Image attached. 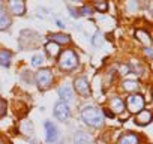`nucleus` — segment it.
I'll use <instances>...</instances> for the list:
<instances>
[{
  "label": "nucleus",
  "instance_id": "nucleus-1",
  "mask_svg": "<svg viewBox=\"0 0 153 144\" xmlns=\"http://www.w3.org/2000/svg\"><path fill=\"white\" fill-rule=\"evenodd\" d=\"M81 119L84 120V123H87L89 126H93V128H98L102 125L104 122V114L99 108L96 107H86L83 108L81 111Z\"/></svg>",
  "mask_w": 153,
  "mask_h": 144
},
{
  "label": "nucleus",
  "instance_id": "nucleus-2",
  "mask_svg": "<svg viewBox=\"0 0 153 144\" xmlns=\"http://www.w3.org/2000/svg\"><path fill=\"white\" fill-rule=\"evenodd\" d=\"M59 65L63 71H71V69L76 68V65H78V57H76V54L72 50H65L60 54Z\"/></svg>",
  "mask_w": 153,
  "mask_h": 144
},
{
  "label": "nucleus",
  "instance_id": "nucleus-3",
  "mask_svg": "<svg viewBox=\"0 0 153 144\" xmlns=\"http://www.w3.org/2000/svg\"><path fill=\"white\" fill-rule=\"evenodd\" d=\"M36 84L41 90H47L51 84H53V72L50 69H41L36 72Z\"/></svg>",
  "mask_w": 153,
  "mask_h": 144
},
{
  "label": "nucleus",
  "instance_id": "nucleus-4",
  "mask_svg": "<svg viewBox=\"0 0 153 144\" xmlns=\"http://www.w3.org/2000/svg\"><path fill=\"white\" fill-rule=\"evenodd\" d=\"M144 104H146V101H144V98L141 96V95H131L129 98H128V110H129V113H135V114H138L143 108H144Z\"/></svg>",
  "mask_w": 153,
  "mask_h": 144
},
{
  "label": "nucleus",
  "instance_id": "nucleus-5",
  "mask_svg": "<svg viewBox=\"0 0 153 144\" xmlns=\"http://www.w3.org/2000/svg\"><path fill=\"white\" fill-rule=\"evenodd\" d=\"M74 87H75L76 93H80L81 96H84V98H89V96H90V84H89L87 78H84V77L75 78Z\"/></svg>",
  "mask_w": 153,
  "mask_h": 144
},
{
  "label": "nucleus",
  "instance_id": "nucleus-6",
  "mask_svg": "<svg viewBox=\"0 0 153 144\" xmlns=\"http://www.w3.org/2000/svg\"><path fill=\"white\" fill-rule=\"evenodd\" d=\"M54 116H56L57 120L66 122L68 117H69V107H68V104L63 102V101H59V102L54 105Z\"/></svg>",
  "mask_w": 153,
  "mask_h": 144
},
{
  "label": "nucleus",
  "instance_id": "nucleus-7",
  "mask_svg": "<svg viewBox=\"0 0 153 144\" xmlns=\"http://www.w3.org/2000/svg\"><path fill=\"white\" fill-rule=\"evenodd\" d=\"M8 9L14 15H23L26 11V3L21 0H12V2H8Z\"/></svg>",
  "mask_w": 153,
  "mask_h": 144
},
{
  "label": "nucleus",
  "instance_id": "nucleus-8",
  "mask_svg": "<svg viewBox=\"0 0 153 144\" xmlns=\"http://www.w3.org/2000/svg\"><path fill=\"white\" fill-rule=\"evenodd\" d=\"M57 135H59V132H57L56 125L51 123V122H45V138H47V141L54 143L57 140Z\"/></svg>",
  "mask_w": 153,
  "mask_h": 144
},
{
  "label": "nucleus",
  "instance_id": "nucleus-9",
  "mask_svg": "<svg viewBox=\"0 0 153 144\" xmlns=\"http://www.w3.org/2000/svg\"><path fill=\"white\" fill-rule=\"evenodd\" d=\"M152 119H153V116H152V113L150 111H147V110H141L138 114H137V117H135V120H137V123L138 125H149L150 122H152Z\"/></svg>",
  "mask_w": 153,
  "mask_h": 144
},
{
  "label": "nucleus",
  "instance_id": "nucleus-10",
  "mask_svg": "<svg viewBox=\"0 0 153 144\" xmlns=\"http://www.w3.org/2000/svg\"><path fill=\"white\" fill-rule=\"evenodd\" d=\"M59 96H60V101H63V102H71L72 101V89L66 84V86H62L60 89H59Z\"/></svg>",
  "mask_w": 153,
  "mask_h": 144
},
{
  "label": "nucleus",
  "instance_id": "nucleus-11",
  "mask_svg": "<svg viewBox=\"0 0 153 144\" xmlns=\"http://www.w3.org/2000/svg\"><path fill=\"white\" fill-rule=\"evenodd\" d=\"M110 108H111V111H113L114 114H120V113H123V110H125V104H123V101H122L120 98L116 96V98L111 99Z\"/></svg>",
  "mask_w": 153,
  "mask_h": 144
},
{
  "label": "nucleus",
  "instance_id": "nucleus-12",
  "mask_svg": "<svg viewBox=\"0 0 153 144\" xmlns=\"http://www.w3.org/2000/svg\"><path fill=\"white\" fill-rule=\"evenodd\" d=\"M117 144H140V138L135 134H125L120 137Z\"/></svg>",
  "mask_w": 153,
  "mask_h": 144
},
{
  "label": "nucleus",
  "instance_id": "nucleus-13",
  "mask_svg": "<svg viewBox=\"0 0 153 144\" xmlns=\"http://www.w3.org/2000/svg\"><path fill=\"white\" fill-rule=\"evenodd\" d=\"M45 51L48 53V56L50 57H57L59 54H60V47L56 44V42H47L45 44Z\"/></svg>",
  "mask_w": 153,
  "mask_h": 144
},
{
  "label": "nucleus",
  "instance_id": "nucleus-14",
  "mask_svg": "<svg viewBox=\"0 0 153 144\" xmlns=\"http://www.w3.org/2000/svg\"><path fill=\"white\" fill-rule=\"evenodd\" d=\"M74 141H75V144H89L90 138H89V135L86 132L76 131V134L74 135Z\"/></svg>",
  "mask_w": 153,
  "mask_h": 144
},
{
  "label": "nucleus",
  "instance_id": "nucleus-15",
  "mask_svg": "<svg viewBox=\"0 0 153 144\" xmlns=\"http://www.w3.org/2000/svg\"><path fill=\"white\" fill-rule=\"evenodd\" d=\"M9 65H11V53L6 50H2L0 51V66L8 68Z\"/></svg>",
  "mask_w": 153,
  "mask_h": 144
},
{
  "label": "nucleus",
  "instance_id": "nucleus-16",
  "mask_svg": "<svg viewBox=\"0 0 153 144\" xmlns=\"http://www.w3.org/2000/svg\"><path fill=\"white\" fill-rule=\"evenodd\" d=\"M135 35H137L138 41H140L141 44H144V45H149V44L152 42V38H150V36H149V33H147V32H144V30H137V32H135Z\"/></svg>",
  "mask_w": 153,
  "mask_h": 144
},
{
  "label": "nucleus",
  "instance_id": "nucleus-17",
  "mask_svg": "<svg viewBox=\"0 0 153 144\" xmlns=\"http://www.w3.org/2000/svg\"><path fill=\"white\" fill-rule=\"evenodd\" d=\"M71 41V38L68 35H63V33H57V35H51V42H56L57 45L59 44H68Z\"/></svg>",
  "mask_w": 153,
  "mask_h": 144
},
{
  "label": "nucleus",
  "instance_id": "nucleus-18",
  "mask_svg": "<svg viewBox=\"0 0 153 144\" xmlns=\"http://www.w3.org/2000/svg\"><path fill=\"white\" fill-rule=\"evenodd\" d=\"M11 24V20L8 18V15L3 12V9H2V6H0V30H3V29H6L8 26Z\"/></svg>",
  "mask_w": 153,
  "mask_h": 144
},
{
  "label": "nucleus",
  "instance_id": "nucleus-19",
  "mask_svg": "<svg viewBox=\"0 0 153 144\" xmlns=\"http://www.w3.org/2000/svg\"><path fill=\"white\" fill-rule=\"evenodd\" d=\"M123 87L128 92H134V90L138 89V83L134 81V80H126V81H123Z\"/></svg>",
  "mask_w": 153,
  "mask_h": 144
},
{
  "label": "nucleus",
  "instance_id": "nucleus-20",
  "mask_svg": "<svg viewBox=\"0 0 153 144\" xmlns=\"http://www.w3.org/2000/svg\"><path fill=\"white\" fill-rule=\"evenodd\" d=\"M78 12H80L78 15H83V17H90V15L93 14V9H92L90 6H81Z\"/></svg>",
  "mask_w": 153,
  "mask_h": 144
},
{
  "label": "nucleus",
  "instance_id": "nucleus-21",
  "mask_svg": "<svg viewBox=\"0 0 153 144\" xmlns=\"http://www.w3.org/2000/svg\"><path fill=\"white\" fill-rule=\"evenodd\" d=\"M42 63H44V57H42V56L35 54V56L32 57V65H33V66H41Z\"/></svg>",
  "mask_w": 153,
  "mask_h": 144
},
{
  "label": "nucleus",
  "instance_id": "nucleus-22",
  "mask_svg": "<svg viewBox=\"0 0 153 144\" xmlns=\"http://www.w3.org/2000/svg\"><path fill=\"white\" fill-rule=\"evenodd\" d=\"M93 6H95L99 12H104V11H107V8H108V5H107V3H95Z\"/></svg>",
  "mask_w": 153,
  "mask_h": 144
},
{
  "label": "nucleus",
  "instance_id": "nucleus-23",
  "mask_svg": "<svg viewBox=\"0 0 153 144\" xmlns=\"http://www.w3.org/2000/svg\"><path fill=\"white\" fill-rule=\"evenodd\" d=\"M144 51H146V54H147L150 59H153V45H152V47H150V45H149V47H146V48H144Z\"/></svg>",
  "mask_w": 153,
  "mask_h": 144
},
{
  "label": "nucleus",
  "instance_id": "nucleus-24",
  "mask_svg": "<svg viewBox=\"0 0 153 144\" xmlns=\"http://www.w3.org/2000/svg\"><path fill=\"white\" fill-rule=\"evenodd\" d=\"M0 144H11V141L6 140L5 137H0Z\"/></svg>",
  "mask_w": 153,
  "mask_h": 144
},
{
  "label": "nucleus",
  "instance_id": "nucleus-25",
  "mask_svg": "<svg viewBox=\"0 0 153 144\" xmlns=\"http://www.w3.org/2000/svg\"><path fill=\"white\" fill-rule=\"evenodd\" d=\"M56 23H57V26H59V27H62V29H63V27H65V24H63V23H62V21H60V20H57V21H56Z\"/></svg>",
  "mask_w": 153,
  "mask_h": 144
},
{
  "label": "nucleus",
  "instance_id": "nucleus-26",
  "mask_svg": "<svg viewBox=\"0 0 153 144\" xmlns=\"http://www.w3.org/2000/svg\"><path fill=\"white\" fill-rule=\"evenodd\" d=\"M152 9H153V3H152Z\"/></svg>",
  "mask_w": 153,
  "mask_h": 144
},
{
  "label": "nucleus",
  "instance_id": "nucleus-27",
  "mask_svg": "<svg viewBox=\"0 0 153 144\" xmlns=\"http://www.w3.org/2000/svg\"><path fill=\"white\" fill-rule=\"evenodd\" d=\"M0 6H2V3H0Z\"/></svg>",
  "mask_w": 153,
  "mask_h": 144
}]
</instances>
